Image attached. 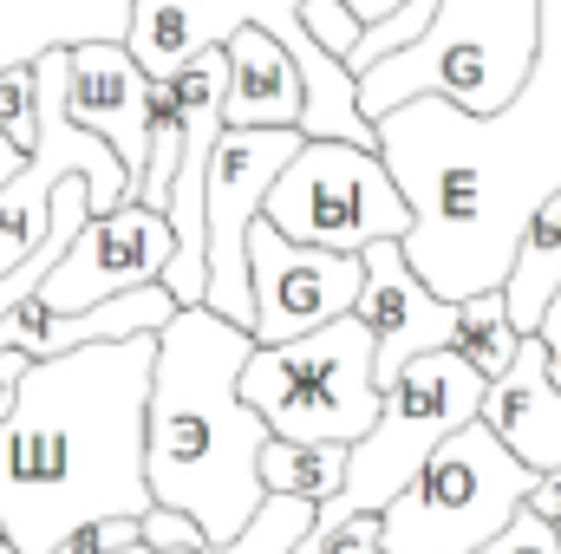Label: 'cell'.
<instances>
[{"instance_id": "23", "label": "cell", "mask_w": 561, "mask_h": 554, "mask_svg": "<svg viewBox=\"0 0 561 554\" xmlns=\"http://www.w3.org/2000/svg\"><path fill=\"white\" fill-rule=\"evenodd\" d=\"M144 549V522L138 516H105V522H85L59 554H131Z\"/></svg>"}, {"instance_id": "14", "label": "cell", "mask_w": 561, "mask_h": 554, "mask_svg": "<svg viewBox=\"0 0 561 554\" xmlns=\"http://www.w3.org/2000/svg\"><path fill=\"white\" fill-rule=\"evenodd\" d=\"M138 0H0V72L39 66L46 53L72 46H125Z\"/></svg>"}, {"instance_id": "27", "label": "cell", "mask_w": 561, "mask_h": 554, "mask_svg": "<svg viewBox=\"0 0 561 554\" xmlns=\"http://www.w3.org/2000/svg\"><path fill=\"white\" fill-rule=\"evenodd\" d=\"M346 7H353V13H359L366 26H386V20H392V13H399L405 0H346Z\"/></svg>"}, {"instance_id": "8", "label": "cell", "mask_w": 561, "mask_h": 554, "mask_svg": "<svg viewBox=\"0 0 561 554\" xmlns=\"http://www.w3.org/2000/svg\"><path fill=\"white\" fill-rule=\"evenodd\" d=\"M268 229H280L300 249L327 255H366L379 242H405L419 229L412 196L399 189L386 150L359 143H300V157L280 170L268 189Z\"/></svg>"}, {"instance_id": "17", "label": "cell", "mask_w": 561, "mask_h": 554, "mask_svg": "<svg viewBox=\"0 0 561 554\" xmlns=\"http://www.w3.org/2000/svg\"><path fill=\"white\" fill-rule=\"evenodd\" d=\"M561 293V196L542 203V216L523 229V249H516V268L503 280V300H510V320L523 339L542 333V313L556 307Z\"/></svg>"}, {"instance_id": "25", "label": "cell", "mask_w": 561, "mask_h": 554, "mask_svg": "<svg viewBox=\"0 0 561 554\" xmlns=\"http://www.w3.org/2000/svg\"><path fill=\"white\" fill-rule=\"evenodd\" d=\"M483 554H561V535L536 516V509H523V516H516V522H510Z\"/></svg>"}, {"instance_id": "29", "label": "cell", "mask_w": 561, "mask_h": 554, "mask_svg": "<svg viewBox=\"0 0 561 554\" xmlns=\"http://www.w3.org/2000/svg\"><path fill=\"white\" fill-rule=\"evenodd\" d=\"M7 412H13V385H0V424H7Z\"/></svg>"}, {"instance_id": "6", "label": "cell", "mask_w": 561, "mask_h": 554, "mask_svg": "<svg viewBox=\"0 0 561 554\" xmlns=\"http://www.w3.org/2000/svg\"><path fill=\"white\" fill-rule=\"evenodd\" d=\"M490 399V379L463 359V353H431L419 359L392 392H386V417L373 424L366 443H353V463H346V489L320 509L313 535H333L340 522L353 516H386L412 483L424 476V463L483 417Z\"/></svg>"}, {"instance_id": "2", "label": "cell", "mask_w": 561, "mask_h": 554, "mask_svg": "<svg viewBox=\"0 0 561 554\" xmlns=\"http://www.w3.org/2000/svg\"><path fill=\"white\" fill-rule=\"evenodd\" d=\"M157 333L26 366L0 424V529L20 554H59L85 522L150 516Z\"/></svg>"}, {"instance_id": "11", "label": "cell", "mask_w": 561, "mask_h": 554, "mask_svg": "<svg viewBox=\"0 0 561 554\" xmlns=\"http://www.w3.org/2000/svg\"><path fill=\"white\" fill-rule=\"evenodd\" d=\"M353 320H366V333L379 339V385H386V392H392L419 359L457 353V300H444V293L412 268L405 242L366 249V293H359Z\"/></svg>"}, {"instance_id": "16", "label": "cell", "mask_w": 561, "mask_h": 554, "mask_svg": "<svg viewBox=\"0 0 561 554\" xmlns=\"http://www.w3.org/2000/svg\"><path fill=\"white\" fill-rule=\"evenodd\" d=\"M229 131H300L307 118V72L268 26H242L229 39Z\"/></svg>"}, {"instance_id": "1", "label": "cell", "mask_w": 561, "mask_h": 554, "mask_svg": "<svg viewBox=\"0 0 561 554\" xmlns=\"http://www.w3.org/2000/svg\"><path fill=\"white\" fill-rule=\"evenodd\" d=\"M379 150L419 209L405 255L444 300H477L516 268L523 229L561 196V0H542V59L510 112L470 118L412 99L379 118Z\"/></svg>"}, {"instance_id": "13", "label": "cell", "mask_w": 561, "mask_h": 554, "mask_svg": "<svg viewBox=\"0 0 561 554\" xmlns=\"http://www.w3.org/2000/svg\"><path fill=\"white\" fill-rule=\"evenodd\" d=\"M176 293L170 287H131L105 307H85V313H53L39 300L13 307L0 320V346L20 353V359H66V353H85V346H118V339H144V333H163L176 320Z\"/></svg>"}, {"instance_id": "31", "label": "cell", "mask_w": 561, "mask_h": 554, "mask_svg": "<svg viewBox=\"0 0 561 554\" xmlns=\"http://www.w3.org/2000/svg\"><path fill=\"white\" fill-rule=\"evenodd\" d=\"M131 554H157V549H131Z\"/></svg>"}, {"instance_id": "20", "label": "cell", "mask_w": 561, "mask_h": 554, "mask_svg": "<svg viewBox=\"0 0 561 554\" xmlns=\"http://www.w3.org/2000/svg\"><path fill=\"white\" fill-rule=\"evenodd\" d=\"M0 131L33 157V143H39V79H33V66L0 72Z\"/></svg>"}, {"instance_id": "22", "label": "cell", "mask_w": 561, "mask_h": 554, "mask_svg": "<svg viewBox=\"0 0 561 554\" xmlns=\"http://www.w3.org/2000/svg\"><path fill=\"white\" fill-rule=\"evenodd\" d=\"M294 554H386V516H353L333 535H307Z\"/></svg>"}, {"instance_id": "10", "label": "cell", "mask_w": 561, "mask_h": 554, "mask_svg": "<svg viewBox=\"0 0 561 554\" xmlns=\"http://www.w3.org/2000/svg\"><path fill=\"white\" fill-rule=\"evenodd\" d=\"M176 262V229L163 209L150 203H125L118 216H92L72 242V255L53 268V280L33 293L39 307L53 313H85V307H105L131 287H163Z\"/></svg>"}, {"instance_id": "18", "label": "cell", "mask_w": 561, "mask_h": 554, "mask_svg": "<svg viewBox=\"0 0 561 554\" xmlns=\"http://www.w3.org/2000/svg\"><path fill=\"white\" fill-rule=\"evenodd\" d=\"M346 463H353V450L346 443H268L262 450V483H268V496H300V503H333L340 489H346Z\"/></svg>"}, {"instance_id": "28", "label": "cell", "mask_w": 561, "mask_h": 554, "mask_svg": "<svg viewBox=\"0 0 561 554\" xmlns=\"http://www.w3.org/2000/svg\"><path fill=\"white\" fill-rule=\"evenodd\" d=\"M20 170H26V150H20V143L7 138V131H0V189H7V183H13Z\"/></svg>"}, {"instance_id": "32", "label": "cell", "mask_w": 561, "mask_h": 554, "mask_svg": "<svg viewBox=\"0 0 561 554\" xmlns=\"http://www.w3.org/2000/svg\"><path fill=\"white\" fill-rule=\"evenodd\" d=\"M0 542H7V529H0Z\"/></svg>"}, {"instance_id": "21", "label": "cell", "mask_w": 561, "mask_h": 554, "mask_svg": "<svg viewBox=\"0 0 561 554\" xmlns=\"http://www.w3.org/2000/svg\"><path fill=\"white\" fill-rule=\"evenodd\" d=\"M307 33H313L333 59L353 66V53H359V39H366V20H359L346 0H307Z\"/></svg>"}, {"instance_id": "12", "label": "cell", "mask_w": 561, "mask_h": 554, "mask_svg": "<svg viewBox=\"0 0 561 554\" xmlns=\"http://www.w3.org/2000/svg\"><path fill=\"white\" fill-rule=\"evenodd\" d=\"M66 59H72V66H66V105H72V118H79L92 138H105L118 157H125L131 183H144L157 79L131 59V46H112V39H99V46H72Z\"/></svg>"}, {"instance_id": "9", "label": "cell", "mask_w": 561, "mask_h": 554, "mask_svg": "<svg viewBox=\"0 0 561 554\" xmlns=\"http://www.w3.org/2000/svg\"><path fill=\"white\" fill-rule=\"evenodd\" d=\"M249 287H255V346H294L307 333L340 326L366 293V255L300 249L280 229L249 235Z\"/></svg>"}, {"instance_id": "4", "label": "cell", "mask_w": 561, "mask_h": 554, "mask_svg": "<svg viewBox=\"0 0 561 554\" xmlns=\"http://www.w3.org/2000/svg\"><path fill=\"white\" fill-rule=\"evenodd\" d=\"M542 59V0H437L431 26L412 46L386 53L359 79V112L379 125L412 99H444L470 118L516 105Z\"/></svg>"}, {"instance_id": "24", "label": "cell", "mask_w": 561, "mask_h": 554, "mask_svg": "<svg viewBox=\"0 0 561 554\" xmlns=\"http://www.w3.org/2000/svg\"><path fill=\"white\" fill-rule=\"evenodd\" d=\"M144 549H157V554H209V535H203L190 516H176V509H150V516H144Z\"/></svg>"}, {"instance_id": "15", "label": "cell", "mask_w": 561, "mask_h": 554, "mask_svg": "<svg viewBox=\"0 0 561 554\" xmlns=\"http://www.w3.org/2000/svg\"><path fill=\"white\" fill-rule=\"evenodd\" d=\"M483 424H490V430L503 437V450H510L516 463H529L536 476L561 470V385L549 379L542 339H523L516 366L490 385Z\"/></svg>"}, {"instance_id": "19", "label": "cell", "mask_w": 561, "mask_h": 554, "mask_svg": "<svg viewBox=\"0 0 561 554\" xmlns=\"http://www.w3.org/2000/svg\"><path fill=\"white\" fill-rule=\"evenodd\" d=\"M457 353H463L490 385L516 366L523 333H516V320H510L503 287H490V293H477V300H457Z\"/></svg>"}, {"instance_id": "30", "label": "cell", "mask_w": 561, "mask_h": 554, "mask_svg": "<svg viewBox=\"0 0 561 554\" xmlns=\"http://www.w3.org/2000/svg\"><path fill=\"white\" fill-rule=\"evenodd\" d=\"M0 554H20V549H13V542H0Z\"/></svg>"}, {"instance_id": "7", "label": "cell", "mask_w": 561, "mask_h": 554, "mask_svg": "<svg viewBox=\"0 0 561 554\" xmlns=\"http://www.w3.org/2000/svg\"><path fill=\"white\" fill-rule=\"evenodd\" d=\"M536 470L503 450V437L477 417L457 430L424 476L386 509V554H483L536 496Z\"/></svg>"}, {"instance_id": "3", "label": "cell", "mask_w": 561, "mask_h": 554, "mask_svg": "<svg viewBox=\"0 0 561 554\" xmlns=\"http://www.w3.org/2000/svg\"><path fill=\"white\" fill-rule=\"evenodd\" d=\"M255 359V333L229 326L209 307H183L157 333V385H150V496L157 509L190 516L209 549L249 535L268 509L262 450L275 430L242 399V372Z\"/></svg>"}, {"instance_id": "26", "label": "cell", "mask_w": 561, "mask_h": 554, "mask_svg": "<svg viewBox=\"0 0 561 554\" xmlns=\"http://www.w3.org/2000/svg\"><path fill=\"white\" fill-rule=\"evenodd\" d=\"M529 509H536V516H542V522H549V529L561 535V470H549V476L536 483V496H529Z\"/></svg>"}, {"instance_id": "5", "label": "cell", "mask_w": 561, "mask_h": 554, "mask_svg": "<svg viewBox=\"0 0 561 554\" xmlns=\"http://www.w3.org/2000/svg\"><path fill=\"white\" fill-rule=\"evenodd\" d=\"M242 399L262 412L280 443H366L386 417L379 385V339L366 320H340L294 346H255L242 372Z\"/></svg>"}]
</instances>
